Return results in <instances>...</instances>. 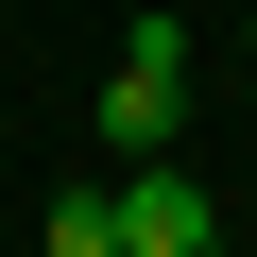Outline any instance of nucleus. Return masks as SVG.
<instances>
[{"mask_svg": "<svg viewBox=\"0 0 257 257\" xmlns=\"http://www.w3.org/2000/svg\"><path fill=\"white\" fill-rule=\"evenodd\" d=\"M120 257H223V206L172 155H138V172H120Z\"/></svg>", "mask_w": 257, "mask_h": 257, "instance_id": "nucleus-2", "label": "nucleus"}, {"mask_svg": "<svg viewBox=\"0 0 257 257\" xmlns=\"http://www.w3.org/2000/svg\"><path fill=\"white\" fill-rule=\"evenodd\" d=\"M172 120H189V18H138L120 69H103V155H120V172L172 155Z\"/></svg>", "mask_w": 257, "mask_h": 257, "instance_id": "nucleus-1", "label": "nucleus"}, {"mask_svg": "<svg viewBox=\"0 0 257 257\" xmlns=\"http://www.w3.org/2000/svg\"><path fill=\"white\" fill-rule=\"evenodd\" d=\"M52 257H120V189H52Z\"/></svg>", "mask_w": 257, "mask_h": 257, "instance_id": "nucleus-3", "label": "nucleus"}]
</instances>
